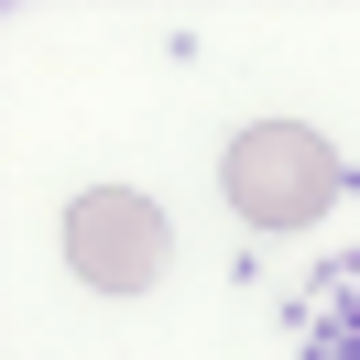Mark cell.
<instances>
[{
    "mask_svg": "<svg viewBox=\"0 0 360 360\" xmlns=\"http://www.w3.org/2000/svg\"><path fill=\"white\" fill-rule=\"evenodd\" d=\"M219 197H229L240 229L295 240V229H316L338 207V142L316 131V120H251V131L219 153Z\"/></svg>",
    "mask_w": 360,
    "mask_h": 360,
    "instance_id": "1",
    "label": "cell"
},
{
    "mask_svg": "<svg viewBox=\"0 0 360 360\" xmlns=\"http://www.w3.org/2000/svg\"><path fill=\"white\" fill-rule=\"evenodd\" d=\"M164 207L142 197V186H88V197L66 207V273L88 295H142L164 273Z\"/></svg>",
    "mask_w": 360,
    "mask_h": 360,
    "instance_id": "2",
    "label": "cell"
}]
</instances>
